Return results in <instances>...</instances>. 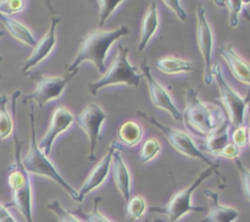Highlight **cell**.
Wrapping results in <instances>:
<instances>
[{
	"label": "cell",
	"mask_w": 250,
	"mask_h": 222,
	"mask_svg": "<svg viewBox=\"0 0 250 222\" xmlns=\"http://www.w3.org/2000/svg\"><path fill=\"white\" fill-rule=\"evenodd\" d=\"M185 99L186 107L181 121L186 129L198 138L205 139L227 119L222 106L200 100L194 88H186Z\"/></svg>",
	"instance_id": "cell-1"
},
{
	"label": "cell",
	"mask_w": 250,
	"mask_h": 222,
	"mask_svg": "<svg viewBox=\"0 0 250 222\" xmlns=\"http://www.w3.org/2000/svg\"><path fill=\"white\" fill-rule=\"evenodd\" d=\"M128 33V27L125 24H121L116 29H111V31H104L99 28L90 31L81 40L75 60L67 66V71L68 72L77 71L80 70L81 63L84 61H92L97 70L105 75L106 72L105 59H106L110 46L120 38L126 37Z\"/></svg>",
	"instance_id": "cell-2"
},
{
	"label": "cell",
	"mask_w": 250,
	"mask_h": 222,
	"mask_svg": "<svg viewBox=\"0 0 250 222\" xmlns=\"http://www.w3.org/2000/svg\"><path fill=\"white\" fill-rule=\"evenodd\" d=\"M15 141V159L14 163L7 170V183L12 190V202L5 206H15L27 222H34L33 202H32V187L29 181V173L24 170L22 163L21 150L22 143L14 132Z\"/></svg>",
	"instance_id": "cell-3"
},
{
	"label": "cell",
	"mask_w": 250,
	"mask_h": 222,
	"mask_svg": "<svg viewBox=\"0 0 250 222\" xmlns=\"http://www.w3.org/2000/svg\"><path fill=\"white\" fill-rule=\"evenodd\" d=\"M212 173L216 175L217 182H219V187L221 189H224L226 187V178L221 175L219 170H215L212 167H208L205 170H203L199 173L197 178L193 181L192 184H189V187H187L186 189L180 190L176 194H173V197L171 198L170 202L165 205V206H154L150 207L151 212H158V214H163L165 216H167V219L171 222H177L178 220L182 219L185 215H187L188 212H202L204 211V207L203 206H194L192 204V195L195 192L197 188L200 187L202 183H204L205 181L209 177H211Z\"/></svg>",
	"instance_id": "cell-4"
},
{
	"label": "cell",
	"mask_w": 250,
	"mask_h": 222,
	"mask_svg": "<svg viewBox=\"0 0 250 222\" xmlns=\"http://www.w3.org/2000/svg\"><path fill=\"white\" fill-rule=\"evenodd\" d=\"M29 120H31V145H29V150L27 155L22 159V163H23L24 170L27 173H33V175L43 176V177H48L53 180L54 182L58 183L60 187L67 192L71 199L73 202L78 200V190L71 187L67 183V181L63 180L62 176L58 172L55 166L51 163L48 156L44 155L43 151L39 149L38 143H37L36 138V120H34V106H31V114H29Z\"/></svg>",
	"instance_id": "cell-5"
},
{
	"label": "cell",
	"mask_w": 250,
	"mask_h": 222,
	"mask_svg": "<svg viewBox=\"0 0 250 222\" xmlns=\"http://www.w3.org/2000/svg\"><path fill=\"white\" fill-rule=\"evenodd\" d=\"M129 49L124 45H119L117 48V56L112 65L110 66L109 70L103 75L102 78L94 82L88 83V89L90 94L97 95L100 89L105 87L116 84H126L131 87L138 88L139 82H141L143 75L137 72L136 67L129 63L128 61Z\"/></svg>",
	"instance_id": "cell-6"
},
{
	"label": "cell",
	"mask_w": 250,
	"mask_h": 222,
	"mask_svg": "<svg viewBox=\"0 0 250 222\" xmlns=\"http://www.w3.org/2000/svg\"><path fill=\"white\" fill-rule=\"evenodd\" d=\"M78 72H80V70L67 72L66 75L59 76V77L44 76L39 71H32V72L26 73L24 76L28 75L29 78H32L36 82V89L29 93L28 95H26L22 102L27 104V101H34L39 107H44L49 101L61 97L66 85Z\"/></svg>",
	"instance_id": "cell-7"
},
{
	"label": "cell",
	"mask_w": 250,
	"mask_h": 222,
	"mask_svg": "<svg viewBox=\"0 0 250 222\" xmlns=\"http://www.w3.org/2000/svg\"><path fill=\"white\" fill-rule=\"evenodd\" d=\"M137 116L146 120V122H149V123L153 124L154 127H156V128L161 132V134L167 139L168 143L171 144V146H173V149H176L178 153L183 154V155L188 156V158L199 159L203 162L207 163L208 167H212L215 168V170H219V165H216V163H214L212 161H210V159L203 154V151L195 145L193 139L190 138V136H188L186 132L165 126L164 123L159 122L155 117L150 116V115L146 114V111H142V110H138V111H137Z\"/></svg>",
	"instance_id": "cell-8"
},
{
	"label": "cell",
	"mask_w": 250,
	"mask_h": 222,
	"mask_svg": "<svg viewBox=\"0 0 250 222\" xmlns=\"http://www.w3.org/2000/svg\"><path fill=\"white\" fill-rule=\"evenodd\" d=\"M212 78L216 81L220 92L219 100L222 102V109L226 112L232 128L246 123V111L248 106V97L242 98L229 83L222 75L221 66L214 63L212 66Z\"/></svg>",
	"instance_id": "cell-9"
},
{
	"label": "cell",
	"mask_w": 250,
	"mask_h": 222,
	"mask_svg": "<svg viewBox=\"0 0 250 222\" xmlns=\"http://www.w3.org/2000/svg\"><path fill=\"white\" fill-rule=\"evenodd\" d=\"M106 119V112L97 102H89L85 109H83V111L77 117H75L76 123L85 132L89 139V155H88L89 161H94L97 158L95 149H97L98 141L102 138L100 128Z\"/></svg>",
	"instance_id": "cell-10"
},
{
	"label": "cell",
	"mask_w": 250,
	"mask_h": 222,
	"mask_svg": "<svg viewBox=\"0 0 250 222\" xmlns=\"http://www.w3.org/2000/svg\"><path fill=\"white\" fill-rule=\"evenodd\" d=\"M197 43L200 54L204 60V83L210 85L212 83V46H214V34L207 19V11L203 5L197 7Z\"/></svg>",
	"instance_id": "cell-11"
},
{
	"label": "cell",
	"mask_w": 250,
	"mask_h": 222,
	"mask_svg": "<svg viewBox=\"0 0 250 222\" xmlns=\"http://www.w3.org/2000/svg\"><path fill=\"white\" fill-rule=\"evenodd\" d=\"M141 70L142 75L146 78V84H148V90H149V97H150L151 104L155 107L161 110H165L168 114L171 115L173 120L176 121H181L182 120V112L178 111V109L176 107V105L173 104L172 99L168 95V93L166 92V89H164L163 85H160V83L154 78L153 73H151L150 67L148 65V60L146 58H144L141 62Z\"/></svg>",
	"instance_id": "cell-12"
},
{
	"label": "cell",
	"mask_w": 250,
	"mask_h": 222,
	"mask_svg": "<svg viewBox=\"0 0 250 222\" xmlns=\"http://www.w3.org/2000/svg\"><path fill=\"white\" fill-rule=\"evenodd\" d=\"M73 122H75V116L65 106L60 105V106H58L54 110L48 131H46V133L44 134V137L38 143L39 149L43 151L44 155L48 156L50 154L55 139L62 132H65Z\"/></svg>",
	"instance_id": "cell-13"
},
{
	"label": "cell",
	"mask_w": 250,
	"mask_h": 222,
	"mask_svg": "<svg viewBox=\"0 0 250 222\" xmlns=\"http://www.w3.org/2000/svg\"><path fill=\"white\" fill-rule=\"evenodd\" d=\"M119 148H121V146L119 145V143L112 141L111 144H110L109 149H107L106 154L103 156V159L98 162V165L93 168L92 172L89 173L87 180L84 181L83 185L80 188V190H78L77 202H82L83 199L85 198V195L89 194L92 190H94L95 188H98L103 182H104L105 178H106L107 175H109L110 167H111L112 154H114V151Z\"/></svg>",
	"instance_id": "cell-14"
},
{
	"label": "cell",
	"mask_w": 250,
	"mask_h": 222,
	"mask_svg": "<svg viewBox=\"0 0 250 222\" xmlns=\"http://www.w3.org/2000/svg\"><path fill=\"white\" fill-rule=\"evenodd\" d=\"M59 22H60V17H58L55 14H54L53 16H51L50 27H49L46 34L38 41V43H37L36 48L33 49V53H32L31 56L24 61L23 67H22V72H23V75H26L27 72H29V70L33 68L34 66L38 65L39 62L45 60V59L50 55L53 49L55 48L56 27H58Z\"/></svg>",
	"instance_id": "cell-15"
},
{
	"label": "cell",
	"mask_w": 250,
	"mask_h": 222,
	"mask_svg": "<svg viewBox=\"0 0 250 222\" xmlns=\"http://www.w3.org/2000/svg\"><path fill=\"white\" fill-rule=\"evenodd\" d=\"M204 194L209 202V212L204 219L194 222H236L239 219V211L236 207L227 206L220 202L219 193L205 189Z\"/></svg>",
	"instance_id": "cell-16"
},
{
	"label": "cell",
	"mask_w": 250,
	"mask_h": 222,
	"mask_svg": "<svg viewBox=\"0 0 250 222\" xmlns=\"http://www.w3.org/2000/svg\"><path fill=\"white\" fill-rule=\"evenodd\" d=\"M219 53L225 60V62L227 63L234 78L250 87V63L248 61L244 60L234 50L231 44H225V45L220 46Z\"/></svg>",
	"instance_id": "cell-17"
},
{
	"label": "cell",
	"mask_w": 250,
	"mask_h": 222,
	"mask_svg": "<svg viewBox=\"0 0 250 222\" xmlns=\"http://www.w3.org/2000/svg\"><path fill=\"white\" fill-rule=\"evenodd\" d=\"M110 168L112 171L115 185L121 193L125 202H127L131 198V173L121 156V148L116 149L112 154L111 167Z\"/></svg>",
	"instance_id": "cell-18"
},
{
	"label": "cell",
	"mask_w": 250,
	"mask_h": 222,
	"mask_svg": "<svg viewBox=\"0 0 250 222\" xmlns=\"http://www.w3.org/2000/svg\"><path fill=\"white\" fill-rule=\"evenodd\" d=\"M231 122H229V117H227L212 133H210L205 138V141L202 145V148H200V150L208 151L212 156L220 158L222 149L229 143V131H231Z\"/></svg>",
	"instance_id": "cell-19"
},
{
	"label": "cell",
	"mask_w": 250,
	"mask_h": 222,
	"mask_svg": "<svg viewBox=\"0 0 250 222\" xmlns=\"http://www.w3.org/2000/svg\"><path fill=\"white\" fill-rule=\"evenodd\" d=\"M159 27V15H158V5L156 1L149 2V7L146 10L144 19L142 21L141 28V40L138 44V50L143 53L146 48V44L150 41L153 36L155 34L156 29Z\"/></svg>",
	"instance_id": "cell-20"
},
{
	"label": "cell",
	"mask_w": 250,
	"mask_h": 222,
	"mask_svg": "<svg viewBox=\"0 0 250 222\" xmlns=\"http://www.w3.org/2000/svg\"><path fill=\"white\" fill-rule=\"evenodd\" d=\"M0 22L5 26V28L7 29L10 34L14 37L15 39H17L21 43L26 44V45L32 46V48H36L37 43L34 36L32 34V32L29 31V28H27L24 24H22L21 22H19L17 20L12 19L11 16H7V15L0 14Z\"/></svg>",
	"instance_id": "cell-21"
},
{
	"label": "cell",
	"mask_w": 250,
	"mask_h": 222,
	"mask_svg": "<svg viewBox=\"0 0 250 222\" xmlns=\"http://www.w3.org/2000/svg\"><path fill=\"white\" fill-rule=\"evenodd\" d=\"M155 67L165 75H180V73H189L194 71L193 62L171 55L158 59Z\"/></svg>",
	"instance_id": "cell-22"
},
{
	"label": "cell",
	"mask_w": 250,
	"mask_h": 222,
	"mask_svg": "<svg viewBox=\"0 0 250 222\" xmlns=\"http://www.w3.org/2000/svg\"><path fill=\"white\" fill-rule=\"evenodd\" d=\"M143 138V128L134 121H125L117 128V139L126 146H136Z\"/></svg>",
	"instance_id": "cell-23"
},
{
	"label": "cell",
	"mask_w": 250,
	"mask_h": 222,
	"mask_svg": "<svg viewBox=\"0 0 250 222\" xmlns=\"http://www.w3.org/2000/svg\"><path fill=\"white\" fill-rule=\"evenodd\" d=\"M217 6H224L229 10V27L236 28L239 23V15L244 11V7L250 4V1H243V0H215Z\"/></svg>",
	"instance_id": "cell-24"
},
{
	"label": "cell",
	"mask_w": 250,
	"mask_h": 222,
	"mask_svg": "<svg viewBox=\"0 0 250 222\" xmlns=\"http://www.w3.org/2000/svg\"><path fill=\"white\" fill-rule=\"evenodd\" d=\"M7 100L6 94L0 95V139H6L14 132V121L6 106Z\"/></svg>",
	"instance_id": "cell-25"
},
{
	"label": "cell",
	"mask_w": 250,
	"mask_h": 222,
	"mask_svg": "<svg viewBox=\"0 0 250 222\" xmlns=\"http://www.w3.org/2000/svg\"><path fill=\"white\" fill-rule=\"evenodd\" d=\"M146 210V202L142 195H134L129 198L126 205V220L127 222H134L142 219Z\"/></svg>",
	"instance_id": "cell-26"
},
{
	"label": "cell",
	"mask_w": 250,
	"mask_h": 222,
	"mask_svg": "<svg viewBox=\"0 0 250 222\" xmlns=\"http://www.w3.org/2000/svg\"><path fill=\"white\" fill-rule=\"evenodd\" d=\"M102 200L103 199L100 197L95 198L94 202H93V209L90 210L89 212H84L80 207L78 210L73 211L72 214L82 217V219L84 220V222H111L109 219H107L106 216H104V215L100 212L99 204L102 202Z\"/></svg>",
	"instance_id": "cell-27"
},
{
	"label": "cell",
	"mask_w": 250,
	"mask_h": 222,
	"mask_svg": "<svg viewBox=\"0 0 250 222\" xmlns=\"http://www.w3.org/2000/svg\"><path fill=\"white\" fill-rule=\"evenodd\" d=\"M161 151V144L156 139L150 138L144 141L142 146L141 154H139V161L141 163H146L153 160L156 155Z\"/></svg>",
	"instance_id": "cell-28"
},
{
	"label": "cell",
	"mask_w": 250,
	"mask_h": 222,
	"mask_svg": "<svg viewBox=\"0 0 250 222\" xmlns=\"http://www.w3.org/2000/svg\"><path fill=\"white\" fill-rule=\"evenodd\" d=\"M46 207L55 215L59 222H81L76 217V215L72 214V211L65 209L58 200H51V202H49L46 204Z\"/></svg>",
	"instance_id": "cell-29"
},
{
	"label": "cell",
	"mask_w": 250,
	"mask_h": 222,
	"mask_svg": "<svg viewBox=\"0 0 250 222\" xmlns=\"http://www.w3.org/2000/svg\"><path fill=\"white\" fill-rule=\"evenodd\" d=\"M122 0H99L98 4L100 7L99 15V29H103L105 22L112 15V12L122 4Z\"/></svg>",
	"instance_id": "cell-30"
},
{
	"label": "cell",
	"mask_w": 250,
	"mask_h": 222,
	"mask_svg": "<svg viewBox=\"0 0 250 222\" xmlns=\"http://www.w3.org/2000/svg\"><path fill=\"white\" fill-rule=\"evenodd\" d=\"M234 162H236V167L239 172V177H241L244 197L250 202V170L242 163V161L239 159H236Z\"/></svg>",
	"instance_id": "cell-31"
},
{
	"label": "cell",
	"mask_w": 250,
	"mask_h": 222,
	"mask_svg": "<svg viewBox=\"0 0 250 222\" xmlns=\"http://www.w3.org/2000/svg\"><path fill=\"white\" fill-rule=\"evenodd\" d=\"M231 139L232 143L238 146L239 149L248 145V129H247V124L244 123L242 126L234 127L232 129Z\"/></svg>",
	"instance_id": "cell-32"
},
{
	"label": "cell",
	"mask_w": 250,
	"mask_h": 222,
	"mask_svg": "<svg viewBox=\"0 0 250 222\" xmlns=\"http://www.w3.org/2000/svg\"><path fill=\"white\" fill-rule=\"evenodd\" d=\"M24 6H26V1L23 0H4V1H0V14L10 16V15L22 11Z\"/></svg>",
	"instance_id": "cell-33"
},
{
	"label": "cell",
	"mask_w": 250,
	"mask_h": 222,
	"mask_svg": "<svg viewBox=\"0 0 250 222\" xmlns=\"http://www.w3.org/2000/svg\"><path fill=\"white\" fill-rule=\"evenodd\" d=\"M163 2L168 7V9L172 10V12L177 16V19L180 20V21L185 22L186 20H187V12L185 11V9H183L182 5H181V1H178V0H164Z\"/></svg>",
	"instance_id": "cell-34"
},
{
	"label": "cell",
	"mask_w": 250,
	"mask_h": 222,
	"mask_svg": "<svg viewBox=\"0 0 250 222\" xmlns=\"http://www.w3.org/2000/svg\"><path fill=\"white\" fill-rule=\"evenodd\" d=\"M239 154H241V149L237 145H234L232 141H229V143L222 149L220 158L229 159V160H236V159H238Z\"/></svg>",
	"instance_id": "cell-35"
},
{
	"label": "cell",
	"mask_w": 250,
	"mask_h": 222,
	"mask_svg": "<svg viewBox=\"0 0 250 222\" xmlns=\"http://www.w3.org/2000/svg\"><path fill=\"white\" fill-rule=\"evenodd\" d=\"M0 222H17L5 205L0 202Z\"/></svg>",
	"instance_id": "cell-36"
},
{
	"label": "cell",
	"mask_w": 250,
	"mask_h": 222,
	"mask_svg": "<svg viewBox=\"0 0 250 222\" xmlns=\"http://www.w3.org/2000/svg\"><path fill=\"white\" fill-rule=\"evenodd\" d=\"M248 106H247V111H246V115H247V120H248V122H247V129H248V145L250 146V89H249V93H248Z\"/></svg>",
	"instance_id": "cell-37"
},
{
	"label": "cell",
	"mask_w": 250,
	"mask_h": 222,
	"mask_svg": "<svg viewBox=\"0 0 250 222\" xmlns=\"http://www.w3.org/2000/svg\"><path fill=\"white\" fill-rule=\"evenodd\" d=\"M243 17L247 20V21L250 22V12L247 11V10H244L243 11Z\"/></svg>",
	"instance_id": "cell-38"
},
{
	"label": "cell",
	"mask_w": 250,
	"mask_h": 222,
	"mask_svg": "<svg viewBox=\"0 0 250 222\" xmlns=\"http://www.w3.org/2000/svg\"><path fill=\"white\" fill-rule=\"evenodd\" d=\"M4 36H5L4 32L0 31V38H2V37H4ZM1 62H2V58H1V56H0V63H1Z\"/></svg>",
	"instance_id": "cell-39"
},
{
	"label": "cell",
	"mask_w": 250,
	"mask_h": 222,
	"mask_svg": "<svg viewBox=\"0 0 250 222\" xmlns=\"http://www.w3.org/2000/svg\"><path fill=\"white\" fill-rule=\"evenodd\" d=\"M154 222H164V220L159 219V217H156V219H154Z\"/></svg>",
	"instance_id": "cell-40"
},
{
	"label": "cell",
	"mask_w": 250,
	"mask_h": 222,
	"mask_svg": "<svg viewBox=\"0 0 250 222\" xmlns=\"http://www.w3.org/2000/svg\"><path fill=\"white\" fill-rule=\"evenodd\" d=\"M1 77H2V76H1V73H0V80H1Z\"/></svg>",
	"instance_id": "cell-41"
}]
</instances>
